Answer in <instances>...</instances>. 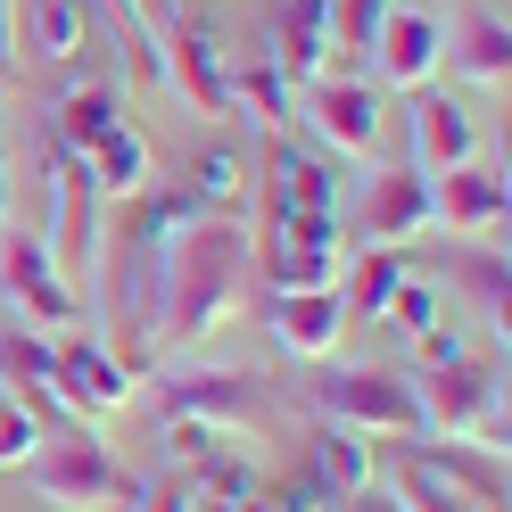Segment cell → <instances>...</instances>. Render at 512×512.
Returning <instances> with one entry per match:
<instances>
[{"label": "cell", "mask_w": 512, "mask_h": 512, "mask_svg": "<svg viewBox=\"0 0 512 512\" xmlns=\"http://www.w3.org/2000/svg\"><path fill=\"white\" fill-rule=\"evenodd\" d=\"M248 273H256V240L248 223L232 215H190L182 232L157 256V298H149V356H182L199 347L207 331L232 323V306L248 298Z\"/></svg>", "instance_id": "6da1fadb"}, {"label": "cell", "mask_w": 512, "mask_h": 512, "mask_svg": "<svg viewBox=\"0 0 512 512\" xmlns=\"http://www.w3.org/2000/svg\"><path fill=\"white\" fill-rule=\"evenodd\" d=\"M306 405L339 430H364V438H422L413 372H389V364H314Z\"/></svg>", "instance_id": "7a4b0ae2"}, {"label": "cell", "mask_w": 512, "mask_h": 512, "mask_svg": "<svg viewBox=\"0 0 512 512\" xmlns=\"http://www.w3.org/2000/svg\"><path fill=\"white\" fill-rule=\"evenodd\" d=\"M413 397H422V430L430 438H471V446H496L504 455V372L496 364H479V356L422 364Z\"/></svg>", "instance_id": "3957f363"}, {"label": "cell", "mask_w": 512, "mask_h": 512, "mask_svg": "<svg viewBox=\"0 0 512 512\" xmlns=\"http://www.w3.org/2000/svg\"><path fill=\"white\" fill-rule=\"evenodd\" d=\"M25 479H34V496H42L50 512L133 504V471H124L91 430H50V438L34 446V463H25Z\"/></svg>", "instance_id": "277c9868"}, {"label": "cell", "mask_w": 512, "mask_h": 512, "mask_svg": "<svg viewBox=\"0 0 512 512\" xmlns=\"http://www.w3.org/2000/svg\"><path fill=\"white\" fill-rule=\"evenodd\" d=\"M339 240H347L339 215L265 207V232H256V273H265L273 290H339Z\"/></svg>", "instance_id": "5b68a950"}, {"label": "cell", "mask_w": 512, "mask_h": 512, "mask_svg": "<svg viewBox=\"0 0 512 512\" xmlns=\"http://www.w3.org/2000/svg\"><path fill=\"white\" fill-rule=\"evenodd\" d=\"M273 389L240 364H207V372H166L157 380V422H207V430H232V422H265Z\"/></svg>", "instance_id": "8992f818"}, {"label": "cell", "mask_w": 512, "mask_h": 512, "mask_svg": "<svg viewBox=\"0 0 512 512\" xmlns=\"http://www.w3.org/2000/svg\"><path fill=\"white\" fill-rule=\"evenodd\" d=\"M91 174H83V157H67L50 141V265L67 273V290H83L91 273H100V223H91Z\"/></svg>", "instance_id": "52a82bcc"}, {"label": "cell", "mask_w": 512, "mask_h": 512, "mask_svg": "<svg viewBox=\"0 0 512 512\" xmlns=\"http://www.w3.org/2000/svg\"><path fill=\"white\" fill-rule=\"evenodd\" d=\"M0 298H9L34 331H58V323L83 314V298L67 290V273L50 265L42 232H17V223H0Z\"/></svg>", "instance_id": "ba28073f"}, {"label": "cell", "mask_w": 512, "mask_h": 512, "mask_svg": "<svg viewBox=\"0 0 512 512\" xmlns=\"http://www.w3.org/2000/svg\"><path fill=\"white\" fill-rule=\"evenodd\" d=\"M58 347V372H50V397L67 405V413H83V422H100V413H124L133 405V389H141V372L116 356V347H100V339H83V331H67V339H50Z\"/></svg>", "instance_id": "9c48e42d"}, {"label": "cell", "mask_w": 512, "mask_h": 512, "mask_svg": "<svg viewBox=\"0 0 512 512\" xmlns=\"http://www.w3.org/2000/svg\"><path fill=\"white\" fill-rule=\"evenodd\" d=\"M157 67H166V83H174L199 116H232V58H223V42H215L207 17H174Z\"/></svg>", "instance_id": "30bf717a"}, {"label": "cell", "mask_w": 512, "mask_h": 512, "mask_svg": "<svg viewBox=\"0 0 512 512\" xmlns=\"http://www.w3.org/2000/svg\"><path fill=\"white\" fill-rule=\"evenodd\" d=\"M265 331H273L281 356L331 364L339 339H347V298H339V290H273V298H265Z\"/></svg>", "instance_id": "8fae6325"}, {"label": "cell", "mask_w": 512, "mask_h": 512, "mask_svg": "<svg viewBox=\"0 0 512 512\" xmlns=\"http://www.w3.org/2000/svg\"><path fill=\"white\" fill-rule=\"evenodd\" d=\"M356 232H364V248H397V240H413V232H430V174L413 166H380L372 182H364V207H356Z\"/></svg>", "instance_id": "7c38bea8"}, {"label": "cell", "mask_w": 512, "mask_h": 512, "mask_svg": "<svg viewBox=\"0 0 512 512\" xmlns=\"http://www.w3.org/2000/svg\"><path fill=\"white\" fill-rule=\"evenodd\" d=\"M306 91V116H314V133H323L331 149H347V157H372L380 149V91L372 83H356V75H314V83H298Z\"/></svg>", "instance_id": "4fadbf2b"}, {"label": "cell", "mask_w": 512, "mask_h": 512, "mask_svg": "<svg viewBox=\"0 0 512 512\" xmlns=\"http://www.w3.org/2000/svg\"><path fill=\"white\" fill-rule=\"evenodd\" d=\"M504 166H479V157H463V166L430 174V223H446V232H504Z\"/></svg>", "instance_id": "5bb4252c"}, {"label": "cell", "mask_w": 512, "mask_h": 512, "mask_svg": "<svg viewBox=\"0 0 512 512\" xmlns=\"http://www.w3.org/2000/svg\"><path fill=\"white\" fill-rule=\"evenodd\" d=\"M438 58H446V17H430V9H389V17H380L372 67L389 75L397 91H422L438 75Z\"/></svg>", "instance_id": "9a60e30c"}, {"label": "cell", "mask_w": 512, "mask_h": 512, "mask_svg": "<svg viewBox=\"0 0 512 512\" xmlns=\"http://www.w3.org/2000/svg\"><path fill=\"white\" fill-rule=\"evenodd\" d=\"M265 58L290 83L331 75V0H273V25H265Z\"/></svg>", "instance_id": "2e32d148"}, {"label": "cell", "mask_w": 512, "mask_h": 512, "mask_svg": "<svg viewBox=\"0 0 512 512\" xmlns=\"http://www.w3.org/2000/svg\"><path fill=\"white\" fill-rule=\"evenodd\" d=\"M50 372H58V347H50L34 323H0V389H9L25 413H34L42 430L58 422V413H67V405L50 397Z\"/></svg>", "instance_id": "e0dca14e"}, {"label": "cell", "mask_w": 512, "mask_h": 512, "mask_svg": "<svg viewBox=\"0 0 512 512\" xmlns=\"http://www.w3.org/2000/svg\"><path fill=\"white\" fill-rule=\"evenodd\" d=\"M413 463H430L446 488H463L479 512H504V496H512V479H504V455L496 446H471V438H430L422 430V446H405Z\"/></svg>", "instance_id": "ac0fdd59"}, {"label": "cell", "mask_w": 512, "mask_h": 512, "mask_svg": "<svg viewBox=\"0 0 512 512\" xmlns=\"http://www.w3.org/2000/svg\"><path fill=\"white\" fill-rule=\"evenodd\" d=\"M265 207H290V215H339V174L323 157H306L298 141L265 133Z\"/></svg>", "instance_id": "d6986e66"}, {"label": "cell", "mask_w": 512, "mask_h": 512, "mask_svg": "<svg viewBox=\"0 0 512 512\" xmlns=\"http://www.w3.org/2000/svg\"><path fill=\"white\" fill-rule=\"evenodd\" d=\"M413 166H422V174H446V166H463V157L479 149V124L463 116V100H446V91H413Z\"/></svg>", "instance_id": "ffe728a7"}, {"label": "cell", "mask_w": 512, "mask_h": 512, "mask_svg": "<svg viewBox=\"0 0 512 512\" xmlns=\"http://www.w3.org/2000/svg\"><path fill=\"white\" fill-rule=\"evenodd\" d=\"M438 67H455L471 91H504V75H512V34H504V17H463V25H446V58Z\"/></svg>", "instance_id": "44dd1931"}, {"label": "cell", "mask_w": 512, "mask_h": 512, "mask_svg": "<svg viewBox=\"0 0 512 512\" xmlns=\"http://www.w3.org/2000/svg\"><path fill=\"white\" fill-rule=\"evenodd\" d=\"M83 42H91V0H17V50L67 67V58H83Z\"/></svg>", "instance_id": "7402d4cb"}, {"label": "cell", "mask_w": 512, "mask_h": 512, "mask_svg": "<svg viewBox=\"0 0 512 512\" xmlns=\"http://www.w3.org/2000/svg\"><path fill=\"white\" fill-rule=\"evenodd\" d=\"M116 124H124L116 91H108V83H75V91H58V108H50V141L67 149V157H91Z\"/></svg>", "instance_id": "603a6c76"}, {"label": "cell", "mask_w": 512, "mask_h": 512, "mask_svg": "<svg viewBox=\"0 0 512 512\" xmlns=\"http://www.w3.org/2000/svg\"><path fill=\"white\" fill-rule=\"evenodd\" d=\"M190 199H199V215H248V199H256V182H248V157L240 149H199L190 157Z\"/></svg>", "instance_id": "cb8c5ba5"}, {"label": "cell", "mask_w": 512, "mask_h": 512, "mask_svg": "<svg viewBox=\"0 0 512 512\" xmlns=\"http://www.w3.org/2000/svg\"><path fill=\"white\" fill-rule=\"evenodd\" d=\"M314 479H323L331 496H356V488H372V479H380L372 438H364V430H339V422H323V430H314Z\"/></svg>", "instance_id": "d4e9b609"}, {"label": "cell", "mask_w": 512, "mask_h": 512, "mask_svg": "<svg viewBox=\"0 0 512 512\" xmlns=\"http://www.w3.org/2000/svg\"><path fill=\"white\" fill-rule=\"evenodd\" d=\"M83 174H91L100 199H141V190H149V141L133 133V124H116V133L83 157Z\"/></svg>", "instance_id": "484cf974"}, {"label": "cell", "mask_w": 512, "mask_h": 512, "mask_svg": "<svg viewBox=\"0 0 512 512\" xmlns=\"http://www.w3.org/2000/svg\"><path fill=\"white\" fill-rule=\"evenodd\" d=\"M290 100H298V83L281 75L265 50H256L248 67H232V116H256L265 133H281V116H290Z\"/></svg>", "instance_id": "4316f807"}, {"label": "cell", "mask_w": 512, "mask_h": 512, "mask_svg": "<svg viewBox=\"0 0 512 512\" xmlns=\"http://www.w3.org/2000/svg\"><path fill=\"white\" fill-rule=\"evenodd\" d=\"M397 281H405V265H397V248H364V265L339 281V298H347V323H380V306L397 298Z\"/></svg>", "instance_id": "83f0119b"}, {"label": "cell", "mask_w": 512, "mask_h": 512, "mask_svg": "<svg viewBox=\"0 0 512 512\" xmlns=\"http://www.w3.org/2000/svg\"><path fill=\"white\" fill-rule=\"evenodd\" d=\"M389 496H397V512H479L463 488H446V479L430 463H413V455L389 463Z\"/></svg>", "instance_id": "f1b7e54d"}, {"label": "cell", "mask_w": 512, "mask_h": 512, "mask_svg": "<svg viewBox=\"0 0 512 512\" xmlns=\"http://www.w3.org/2000/svg\"><path fill=\"white\" fill-rule=\"evenodd\" d=\"M116 34H124V67H133V83H166V67H157V9L149 0H108Z\"/></svg>", "instance_id": "f546056e"}, {"label": "cell", "mask_w": 512, "mask_h": 512, "mask_svg": "<svg viewBox=\"0 0 512 512\" xmlns=\"http://www.w3.org/2000/svg\"><path fill=\"white\" fill-rule=\"evenodd\" d=\"M446 273L479 298V314H504V290H512V281H504V248H455V256H446Z\"/></svg>", "instance_id": "4dcf8cb0"}, {"label": "cell", "mask_w": 512, "mask_h": 512, "mask_svg": "<svg viewBox=\"0 0 512 512\" xmlns=\"http://www.w3.org/2000/svg\"><path fill=\"white\" fill-rule=\"evenodd\" d=\"M380 323H397L405 339H430V331H438V290H430V281H413V273H405V281H397V298L380 306Z\"/></svg>", "instance_id": "1f68e13d"}, {"label": "cell", "mask_w": 512, "mask_h": 512, "mask_svg": "<svg viewBox=\"0 0 512 512\" xmlns=\"http://www.w3.org/2000/svg\"><path fill=\"white\" fill-rule=\"evenodd\" d=\"M50 430L34 422V413H25L9 389H0V471H25V463H34V446H42Z\"/></svg>", "instance_id": "d6a6232c"}, {"label": "cell", "mask_w": 512, "mask_h": 512, "mask_svg": "<svg viewBox=\"0 0 512 512\" xmlns=\"http://www.w3.org/2000/svg\"><path fill=\"white\" fill-rule=\"evenodd\" d=\"M397 0H331V50H372L380 17H389Z\"/></svg>", "instance_id": "836d02e7"}, {"label": "cell", "mask_w": 512, "mask_h": 512, "mask_svg": "<svg viewBox=\"0 0 512 512\" xmlns=\"http://www.w3.org/2000/svg\"><path fill=\"white\" fill-rule=\"evenodd\" d=\"M133 512H199V496L182 479H166V488H133Z\"/></svg>", "instance_id": "e575fe53"}, {"label": "cell", "mask_w": 512, "mask_h": 512, "mask_svg": "<svg viewBox=\"0 0 512 512\" xmlns=\"http://www.w3.org/2000/svg\"><path fill=\"white\" fill-rule=\"evenodd\" d=\"M17 83V0H0V91Z\"/></svg>", "instance_id": "d590c367"}, {"label": "cell", "mask_w": 512, "mask_h": 512, "mask_svg": "<svg viewBox=\"0 0 512 512\" xmlns=\"http://www.w3.org/2000/svg\"><path fill=\"white\" fill-rule=\"evenodd\" d=\"M347 512H397V496L389 488H380V479H372V488H356V496H339Z\"/></svg>", "instance_id": "8d00e7d4"}, {"label": "cell", "mask_w": 512, "mask_h": 512, "mask_svg": "<svg viewBox=\"0 0 512 512\" xmlns=\"http://www.w3.org/2000/svg\"><path fill=\"white\" fill-rule=\"evenodd\" d=\"M215 512H273V496H265V488H248V496H232V504H215Z\"/></svg>", "instance_id": "74e56055"}, {"label": "cell", "mask_w": 512, "mask_h": 512, "mask_svg": "<svg viewBox=\"0 0 512 512\" xmlns=\"http://www.w3.org/2000/svg\"><path fill=\"white\" fill-rule=\"evenodd\" d=\"M0 223H9V141H0Z\"/></svg>", "instance_id": "f35d334b"}]
</instances>
